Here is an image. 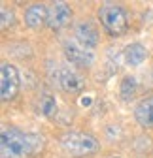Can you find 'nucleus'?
Wrapping results in <instances>:
<instances>
[{
    "mask_svg": "<svg viewBox=\"0 0 153 158\" xmlns=\"http://www.w3.org/2000/svg\"><path fill=\"white\" fill-rule=\"evenodd\" d=\"M44 135L25 132L17 126H4L0 132V154L2 158H38L44 152Z\"/></svg>",
    "mask_w": 153,
    "mask_h": 158,
    "instance_id": "f257e3e1",
    "label": "nucleus"
},
{
    "mask_svg": "<svg viewBox=\"0 0 153 158\" xmlns=\"http://www.w3.org/2000/svg\"><path fill=\"white\" fill-rule=\"evenodd\" d=\"M61 147L74 158H85L93 156L100 151V141L89 132H78V130H68L61 134L59 137Z\"/></svg>",
    "mask_w": 153,
    "mask_h": 158,
    "instance_id": "f03ea898",
    "label": "nucleus"
},
{
    "mask_svg": "<svg viewBox=\"0 0 153 158\" xmlns=\"http://www.w3.org/2000/svg\"><path fill=\"white\" fill-rule=\"evenodd\" d=\"M98 21L111 38H119L129 30V13L123 6L106 2L98 8Z\"/></svg>",
    "mask_w": 153,
    "mask_h": 158,
    "instance_id": "7ed1b4c3",
    "label": "nucleus"
},
{
    "mask_svg": "<svg viewBox=\"0 0 153 158\" xmlns=\"http://www.w3.org/2000/svg\"><path fill=\"white\" fill-rule=\"evenodd\" d=\"M47 73L51 77V81L63 89L64 92H70V94H78L85 89V81L83 77L76 72L74 68L66 66V64H59V62H49L47 66Z\"/></svg>",
    "mask_w": 153,
    "mask_h": 158,
    "instance_id": "20e7f679",
    "label": "nucleus"
},
{
    "mask_svg": "<svg viewBox=\"0 0 153 158\" xmlns=\"http://www.w3.org/2000/svg\"><path fill=\"white\" fill-rule=\"evenodd\" d=\"M21 89V77H19L17 66L11 62H2L0 66V98L2 102H10L17 96Z\"/></svg>",
    "mask_w": 153,
    "mask_h": 158,
    "instance_id": "39448f33",
    "label": "nucleus"
},
{
    "mask_svg": "<svg viewBox=\"0 0 153 158\" xmlns=\"http://www.w3.org/2000/svg\"><path fill=\"white\" fill-rule=\"evenodd\" d=\"M63 51H64L66 60L72 66H76V68H91L93 62H94L93 51H89L83 45H80L76 40H66V42L63 44Z\"/></svg>",
    "mask_w": 153,
    "mask_h": 158,
    "instance_id": "423d86ee",
    "label": "nucleus"
},
{
    "mask_svg": "<svg viewBox=\"0 0 153 158\" xmlns=\"http://www.w3.org/2000/svg\"><path fill=\"white\" fill-rule=\"evenodd\" d=\"M72 21V8L66 2H53L47 6V21L46 25L51 30H61Z\"/></svg>",
    "mask_w": 153,
    "mask_h": 158,
    "instance_id": "0eeeda50",
    "label": "nucleus"
},
{
    "mask_svg": "<svg viewBox=\"0 0 153 158\" xmlns=\"http://www.w3.org/2000/svg\"><path fill=\"white\" fill-rule=\"evenodd\" d=\"M74 36H76V42L80 45H83L85 49H94L98 45V30L94 28L89 21H81L76 25L74 28Z\"/></svg>",
    "mask_w": 153,
    "mask_h": 158,
    "instance_id": "6e6552de",
    "label": "nucleus"
},
{
    "mask_svg": "<svg viewBox=\"0 0 153 158\" xmlns=\"http://www.w3.org/2000/svg\"><path fill=\"white\" fill-rule=\"evenodd\" d=\"M134 118H136V123L142 128H146V130L153 128V94L142 98V100L136 104V107H134Z\"/></svg>",
    "mask_w": 153,
    "mask_h": 158,
    "instance_id": "1a4fd4ad",
    "label": "nucleus"
},
{
    "mask_svg": "<svg viewBox=\"0 0 153 158\" xmlns=\"http://www.w3.org/2000/svg\"><path fill=\"white\" fill-rule=\"evenodd\" d=\"M47 21V6L40 4V2H34L27 8L25 11V25L28 28H40L42 25H46Z\"/></svg>",
    "mask_w": 153,
    "mask_h": 158,
    "instance_id": "9d476101",
    "label": "nucleus"
},
{
    "mask_svg": "<svg viewBox=\"0 0 153 158\" xmlns=\"http://www.w3.org/2000/svg\"><path fill=\"white\" fill-rule=\"evenodd\" d=\"M123 58H125V62L129 66H140L146 58H147V49L144 44L140 42H132L125 47L123 51Z\"/></svg>",
    "mask_w": 153,
    "mask_h": 158,
    "instance_id": "9b49d317",
    "label": "nucleus"
},
{
    "mask_svg": "<svg viewBox=\"0 0 153 158\" xmlns=\"http://www.w3.org/2000/svg\"><path fill=\"white\" fill-rule=\"evenodd\" d=\"M38 109L40 113L47 118H53L59 111V104H57V98L51 92H42L40 94V100H38Z\"/></svg>",
    "mask_w": 153,
    "mask_h": 158,
    "instance_id": "f8f14e48",
    "label": "nucleus"
},
{
    "mask_svg": "<svg viewBox=\"0 0 153 158\" xmlns=\"http://www.w3.org/2000/svg\"><path fill=\"white\" fill-rule=\"evenodd\" d=\"M138 92V83L132 75H125L119 83V96L123 102H130Z\"/></svg>",
    "mask_w": 153,
    "mask_h": 158,
    "instance_id": "ddd939ff",
    "label": "nucleus"
},
{
    "mask_svg": "<svg viewBox=\"0 0 153 158\" xmlns=\"http://www.w3.org/2000/svg\"><path fill=\"white\" fill-rule=\"evenodd\" d=\"M0 15H2V30H8L10 27L15 25V13L8 8H2L0 10Z\"/></svg>",
    "mask_w": 153,
    "mask_h": 158,
    "instance_id": "4468645a",
    "label": "nucleus"
},
{
    "mask_svg": "<svg viewBox=\"0 0 153 158\" xmlns=\"http://www.w3.org/2000/svg\"><path fill=\"white\" fill-rule=\"evenodd\" d=\"M111 158H119V156H111Z\"/></svg>",
    "mask_w": 153,
    "mask_h": 158,
    "instance_id": "2eb2a0df",
    "label": "nucleus"
}]
</instances>
